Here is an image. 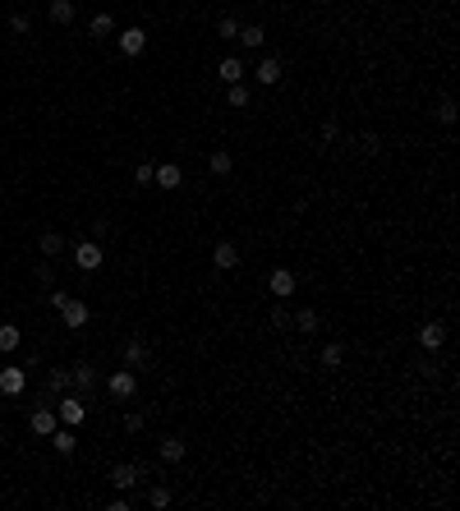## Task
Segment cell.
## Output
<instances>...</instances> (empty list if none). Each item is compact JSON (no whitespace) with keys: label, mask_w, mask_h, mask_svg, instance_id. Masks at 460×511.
<instances>
[{"label":"cell","mask_w":460,"mask_h":511,"mask_svg":"<svg viewBox=\"0 0 460 511\" xmlns=\"http://www.w3.org/2000/svg\"><path fill=\"white\" fill-rule=\"evenodd\" d=\"M148 475H152L148 465H134V460H120V465H111V488H115V493H134V488H139Z\"/></svg>","instance_id":"6da1fadb"},{"label":"cell","mask_w":460,"mask_h":511,"mask_svg":"<svg viewBox=\"0 0 460 511\" xmlns=\"http://www.w3.org/2000/svg\"><path fill=\"white\" fill-rule=\"evenodd\" d=\"M51 406H55V415H60V424H70V428H78L87 419V401L83 396H70V391H65V396H55Z\"/></svg>","instance_id":"7a4b0ae2"},{"label":"cell","mask_w":460,"mask_h":511,"mask_svg":"<svg viewBox=\"0 0 460 511\" xmlns=\"http://www.w3.org/2000/svg\"><path fill=\"white\" fill-rule=\"evenodd\" d=\"M134 391H139V373L134 369H115L111 378H106V396L111 401H129Z\"/></svg>","instance_id":"3957f363"},{"label":"cell","mask_w":460,"mask_h":511,"mask_svg":"<svg viewBox=\"0 0 460 511\" xmlns=\"http://www.w3.org/2000/svg\"><path fill=\"white\" fill-rule=\"evenodd\" d=\"M23 387H28V369H18V364H5V369H0V396H5V401L23 396Z\"/></svg>","instance_id":"277c9868"},{"label":"cell","mask_w":460,"mask_h":511,"mask_svg":"<svg viewBox=\"0 0 460 511\" xmlns=\"http://www.w3.org/2000/svg\"><path fill=\"white\" fill-rule=\"evenodd\" d=\"M55 313H60V322H65V327H70V332L87 327V318H92V313H87V304L78 300V295H70V300H65V304H60V309H55Z\"/></svg>","instance_id":"5b68a950"},{"label":"cell","mask_w":460,"mask_h":511,"mask_svg":"<svg viewBox=\"0 0 460 511\" xmlns=\"http://www.w3.org/2000/svg\"><path fill=\"white\" fill-rule=\"evenodd\" d=\"M74 268L78 272H97L102 268V244L97 240H78L74 244Z\"/></svg>","instance_id":"8992f818"},{"label":"cell","mask_w":460,"mask_h":511,"mask_svg":"<svg viewBox=\"0 0 460 511\" xmlns=\"http://www.w3.org/2000/svg\"><path fill=\"white\" fill-rule=\"evenodd\" d=\"M70 378H74V387H78V391H83V401H87V396H92V391H97V387H102V373H97L92 364H87V359H78V364L70 369Z\"/></svg>","instance_id":"52a82bcc"},{"label":"cell","mask_w":460,"mask_h":511,"mask_svg":"<svg viewBox=\"0 0 460 511\" xmlns=\"http://www.w3.org/2000/svg\"><path fill=\"white\" fill-rule=\"evenodd\" d=\"M115 46H120V56H143L148 51V28H124V33H115Z\"/></svg>","instance_id":"ba28073f"},{"label":"cell","mask_w":460,"mask_h":511,"mask_svg":"<svg viewBox=\"0 0 460 511\" xmlns=\"http://www.w3.org/2000/svg\"><path fill=\"white\" fill-rule=\"evenodd\" d=\"M419 346L428 350V355H437V350L446 346V322H437V318H428L424 327H419Z\"/></svg>","instance_id":"9c48e42d"},{"label":"cell","mask_w":460,"mask_h":511,"mask_svg":"<svg viewBox=\"0 0 460 511\" xmlns=\"http://www.w3.org/2000/svg\"><path fill=\"white\" fill-rule=\"evenodd\" d=\"M55 424H60V415H55V406H37L33 415H28V428H33L37 438H51Z\"/></svg>","instance_id":"30bf717a"},{"label":"cell","mask_w":460,"mask_h":511,"mask_svg":"<svg viewBox=\"0 0 460 511\" xmlns=\"http://www.w3.org/2000/svg\"><path fill=\"white\" fill-rule=\"evenodd\" d=\"M212 268H217V272L240 268V244H235V240H217V244H212Z\"/></svg>","instance_id":"8fae6325"},{"label":"cell","mask_w":460,"mask_h":511,"mask_svg":"<svg viewBox=\"0 0 460 511\" xmlns=\"http://www.w3.org/2000/svg\"><path fill=\"white\" fill-rule=\"evenodd\" d=\"M148 359H152V350H148V341H143V337H129V341H124V369L139 373V369H148Z\"/></svg>","instance_id":"7c38bea8"},{"label":"cell","mask_w":460,"mask_h":511,"mask_svg":"<svg viewBox=\"0 0 460 511\" xmlns=\"http://www.w3.org/2000/svg\"><path fill=\"white\" fill-rule=\"evenodd\" d=\"M267 290H272V300H290V295H295V272L290 268H272Z\"/></svg>","instance_id":"4fadbf2b"},{"label":"cell","mask_w":460,"mask_h":511,"mask_svg":"<svg viewBox=\"0 0 460 511\" xmlns=\"http://www.w3.org/2000/svg\"><path fill=\"white\" fill-rule=\"evenodd\" d=\"M70 387H74L70 369H46V382H42V396H46V401H55L60 391H70Z\"/></svg>","instance_id":"5bb4252c"},{"label":"cell","mask_w":460,"mask_h":511,"mask_svg":"<svg viewBox=\"0 0 460 511\" xmlns=\"http://www.w3.org/2000/svg\"><path fill=\"white\" fill-rule=\"evenodd\" d=\"M217 78H221L226 88H230V83H244V78H249V65H244L240 56H226V60L217 65Z\"/></svg>","instance_id":"9a60e30c"},{"label":"cell","mask_w":460,"mask_h":511,"mask_svg":"<svg viewBox=\"0 0 460 511\" xmlns=\"http://www.w3.org/2000/svg\"><path fill=\"white\" fill-rule=\"evenodd\" d=\"M253 78H258L262 88H277L281 83V60H277V56H262L258 70H253Z\"/></svg>","instance_id":"2e32d148"},{"label":"cell","mask_w":460,"mask_h":511,"mask_svg":"<svg viewBox=\"0 0 460 511\" xmlns=\"http://www.w3.org/2000/svg\"><path fill=\"white\" fill-rule=\"evenodd\" d=\"M322 327V318H318V309H290V332H318Z\"/></svg>","instance_id":"e0dca14e"},{"label":"cell","mask_w":460,"mask_h":511,"mask_svg":"<svg viewBox=\"0 0 460 511\" xmlns=\"http://www.w3.org/2000/svg\"><path fill=\"white\" fill-rule=\"evenodd\" d=\"M235 42H240V46H249V51H262V46H267V28H262V23H244Z\"/></svg>","instance_id":"ac0fdd59"},{"label":"cell","mask_w":460,"mask_h":511,"mask_svg":"<svg viewBox=\"0 0 460 511\" xmlns=\"http://www.w3.org/2000/svg\"><path fill=\"white\" fill-rule=\"evenodd\" d=\"M51 447L60 451V456H74V451H78V433H74L70 424H55V433H51Z\"/></svg>","instance_id":"d6986e66"},{"label":"cell","mask_w":460,"mask_h":511,"mask_svg":"<svg viewBox=\"0 0 460 511\" xmlns=\"http://www.w3.org/2000/svg\"><path fill=\"white\" fill-rule=\"evenodd\" d=\"M184 451H189V442H184V438H161L156 456H161V465H175V460H184Z\"/></svg>","instance_id":"ffe728a7"},{"label":"cell","mask_w":460,"mask_h":511,"mask_svg":"<svg viewBox=\"0 0 460 511\" xmlns=\"http://www.w3.org/2000/svg\"><path fill=\"white\" fill-rule=\"evenodd\" d=\"M152 184H156V189H180V184H184V175H180V166H171V162H166V166H156V175H152Z\"/></svg>","instance_id":"44dd1931"},{"label":"cell","mask_w":460,"mask_h":511,"mask_svg":"<svg viewBox=\"0 0 460 511\" xmlns=\"http://www.w3.org/2000/svg\"><path fill=\"white\" fill-rule=\"evenodd\" d=\"M18 346H23V332L14 322H0V355H14Z\"/></svg>","instance_id":"7402d4cb"},{"label":"cell","mask_w":460,"mask_h":511,"mask_svg":"<svg viewBox=\"0 0 460 511\" xmlns=\"http://www.w3.org/2000/svg\"><path fill=\"white\" fill-rule=\"evenodd\" d=\"M318 364L322 369H341V364H346V346H341V341H327L322 355H318Z\"/></svg>","instance_id":"603a6c76"},{"label":"cell","mask_w":460,"mask_h":511,"mask_svg":"<svg viewBox=\"0 0 460 511\" xmlns=\"http://www.w3.org/2000/svg\"><path fill=\"white\" fill-rule=\"evenodd\" d=\"M37 249H42V253H46V258H51V263H55V258H60V253H65V235H60V231H46V235H42V240H37Z\"/></svg>","instance_id":"cb8c5ba5"},{"label":"cell","mask_w":460,"mask_h":511,"mask_svg":"<svg viewBox=\"0 0 460 511\" xmlns=\"http://www.w3.org/2000/svg\"><path fill=\"white\" fill-rule=\"evenodd\" d=\"M208 171H212V175H230V171H235V157L226 152V147H212V157H208Z\"/></svg>","instance_id":"d4e9b609"},{"label":"cell","mask_w":460,"mask_h":511,"mask_svg":"<svg viewBox=\"0 0 460 511\" xmlns=\"http://www.w3.org/2000/svg\"><path fill=\"white\" fill-rule=\"evenodd\" d=\"M46 14H51V23H74V0H51Z\"/></svg>","instance_id":"484cf974"},{"label":"cell","mask_w":460,"mask_h":511,"mask_svg":"<svg viewBox=\"0 0 460 511\" xmlns=\"http://www.w3.org/2000/svg\"><path fill=\"white\" fill-rule=\"evenodd\" d=\"M226 106L230 111H244V106H249V83H230L226 88Z\"/></svg>","instance_id":"4316f807"},{"label":"cell","mask_w":460,"mask_h":511,"mask_svg":"<svg viewBox=\"0 0 460 511\" xmlns=\"http://www.w3.org/2000/svg\"><path fill=\"white\" fill-rule=\"evenodd\" d=\"M171 502H175L171 484H152V488H148V507H156V511H161V507H171Z\"/></svg>","instance_id":"83f0119b"},{"label":"cell","mask_w":460,"mask_h":511,"mask_svg":"<svg viewBox=\"0 0 460 511\" xmlns=\"http://www.w3.org/2000/svg\"><path fill=\"white\" fill-rule=\"evenodd\" d=\"M87 33H92V37H111V33H115V19H111V14L102 9V14H92V23H87Z\"/></svg>","instance_id":"f1b7e54d"},{"label":"cell","mask_w":460,"mask_h":511,"mask_svg":"<svg viewBox=\"0 0 460 511\" xmlns=\"http://www.w3.org/2000/svg\"><path fill=\"white\" fill-rule=\"evenodd\" d=\"M272 327H277V332H290V304H286V300L272 304Z\"/></svg>","instance_id":"f546056e"},{"label":"cell","mask_w":460,"mask_h":511,"mask_svg":"<svg viewBox=\"0 0 460 511\" xmlns=\"http://www.w3.org/2000/svg\"><path fill=\"white\" fill-rule=\"evenodd\" d=\"M217 37H221V42H235V37H240V19H217Z\"/></svg>","instance_id":"4dcf8cb0"},{"label":"cell","mask_w":460,"mask_h":511,"mask_svg":"<svg viewBox=\"0 0 460 511\" xmlns=\"http://www.w3.org/2000/svg\"><path fill=\"white\" fill-rule=\"evenodd\" d=\"M437 125H456V102L451 97H437Z\"/></svg>","instance_id":"1f68e13d"},{"label":"cell","mask_w":460,"mask_h":511,"mask_svg":"<svg viewBox=\"0 0 460 511\" xmlns=\"http://www.w3.org/2000/svg\"><path fill=\"white\" fill-rule=\"evenodd\" d=\"M359 152H364V157H378V152H383V139H378V134H359Z\"/></svg>","instance_id":"d6a6232c"},{"label":"cell","mask_w":460,"mask_h":511,"mask_svg":"<svg viewBox=\"0 0 460 511\" xmlns=\"http://www.w3.org/2000/svg\"><path fill=\"white\" fill-rule=\"evenodd\" d=\"M336 139H341V125L336 120H322L318 125V143H336Z\"/></svg>","instance_id":"836d02e7"},{"label":"cell","mask_w":460,"mask_h":511,"mask_svg":"<svg viewBox=\"0 0 460 511\" xmlns=\"http://www.w3.org/2000/svg\"><path fill=\"white\" fill-rule=\"evenodd\" d=\"M152 175H156L152 162H139V166H134V184H152Z\"/></svg>","instance_id":"e575fe53"},{"label":"cell","mask_w":460,"mask_h":511,"mask_svg":"<svg viewBox=\"0 0 460 511\" xmlns=\"http://www.w3.org/2000/svg\"><path fill=\"white\" fill-rule=\"evenodd\" d=\"M143 424H148V419H143L139 410H129V415H124V428H129V433H143Z\"/></svg>","instance_id":"d590c367"},{"label":"cell","mask_w":460,"mask_h":511,"mask_svg":"<svg viewBox=\"0 0 460 511\" xmlns=\"http://www.w3.org/2000/svg\"><path fill=\"white\" fill-rule=\"evenodd\" d=\"M37 281H42V286H51V281H55V268H51V258H46L42 268H37Z\"/></svg>","instance_id":"8d00e7d4"},{"label":"cell","mask_w":460,"mask_h":511,"mask_svg":"<svg viewBox=\"0 0 460 511\" xmlns=\"http://www.w3.org/2000/svg\"><path fill=\"white\" fill-rule=\"evenodd\" d=\"M129 507H134L129 493H115V497H111V511H129Z\"/></svg>","instance_id":"74e56055"},{"label":"cell","mask_w":460,"mask_h":511,"mask_svg":"<svg viewBox=\"0 0 460 511\" xmlns=\"http://www.w3.org/2000/svg\"><path fill=\"white\" fill-rule=\"evenodd\" d=\"M65 300H70V290H51V295H46V304H51V309H60Z\"/></svg>","instance_id":"f35d334b"},{"label":"cell","mask_w":460,"mask_h":511,"mask_svg":"<svg viewBox=\"0 0 460 511\" xmlns=\"http://www.w3.org/2000/svg\"><path fill=\"white\" fill-rule=\"evenodd\" d=\"M9 28H14V33H28V14H9Z\"/></svg>","instance_id":"ab89813d"},{"label":"cell","mask_w":460,"mask_h":511,"mask_svg":"<svg viewBox=\"0 0 460 511\" xmlns=\"http://www.w3.org/2000/svg\"><path fill=\"white\" fill-rule=\"evenodd\" d=\"M0 415H5V401H0Z\"/></svg>","instance_id":"60d3db41"}]
</instances>
